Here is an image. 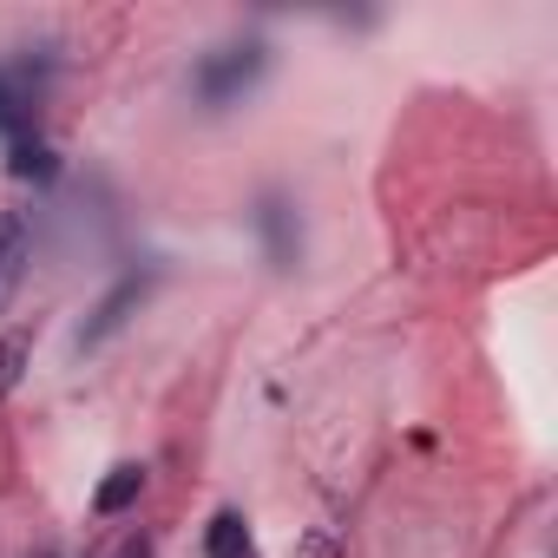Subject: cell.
<instances>
[{"mask_svg": "<svg viewBox=\"0 0 558 558\" xmlns=\"http://www.w3.org/2000/svg\"><path fill=\"white\" fill-rule=\"evenodd\" d=\"M263 66H269V47L263 40H230V47H217V53H204V66H197V99L217 112V106H230V99H243L256 80H263Z\"/></svg>", "mask_w": 558, "mask_h": 558, "instance_id": "1", "label": "cell"}, {"mask_svg": "<svg viewBox=\"0 0 558 558\" xmlns=\"http://www.w3.org/2000/svg\"><path fill=\"white\" fill-rule=\"evenodd\" d=\"M21 368H27V342L21 336H0V395H14Z\"/></svg>", "mask_w": 558, "mask_h": 558, "instance_id": "9", "label": "cell"}, {"mask_svg": "<svg viewBox=\"0 0 558 558\" xmlns=\"http://www.w3.org/2000/svg\"><path fill=\"white\" fill-rule=\"evenodd\" d=\"M27 250H34V230L21 210H0V310L14 303L21 276H27Z\"/></svg>", "mask_w": 558, "mask_h": 558, "instance_id": "3", "label": "cell"}, {"mask_svg": "<svg viewBox=\"0 0 558 558\" xmlns=\"http://www.w3.org/2000/svg\"><path fill=\"white\" fill-rule=\"evenodd\" d=\"M119 558H151V545H145V538H138V545H125V551H119Z\"/></svg>", "mask_w": 558, "mask_h": 558, "instance_id": "10", "label": "cell"}, {"mask_svg": "<svg viewBox=\"0 0 558 558\" xmlns=\"http://www.w3.org/2000/svg\"><path fill=\"white\" fill-rule=\"evenodd\" d=\"M145 290H151V276H125V283H112V296L93 310V323L80 329V349H99L106 336H119L125 323H132V310L145 303Z\"/></svg>", "mask_w": 558, "mask_h": 558, "instance_id": "2", "label": "cell"}, {"mask_svg": "<svg viewBox=\"0 0 558 558\" xmlns=\"http://www.w3.org/2000/svg\"><path fill=\"white\" fill-rule=\"evenodd\" d=\"M34 99H40L34 66H0V132H21L34 119Z\"/></svg>", "mask_w": 558, "mask_h": 558, "instance_id": "5", "label": "cell"}, {"mask_svg": "<svg viewBox=\"0 0 558 558\" xmlns=\"http://www.w3.org/2000/svg\"><path fill=\"white\" fill-rule=\"evenodd\" d=\"M204 558H256V538H250V519L243 512H217L210 525H204Z\"/></svg>", "mask_w": 558, "mask_h": 558, "instance_id": "6", "label": "cell"}, {"mask_svg": "<svg viewBox=\"0 0 558 558\" xmlns=\"http://www.w3.org/2000/svg\"><path fill=\"white\" fill-rule=\"evenodd\" d=\"M8 171H14V178H40V184H47L60 165H53V151H47V145H27V138H14V158H8Z\"/></svg>", "mask_w": 558, "mask_h": 558, "instance_id": "8", "label": "cell"}, {"mask_svg": "<svg viewBox=\"0 0 558 558\" xmlns=\"http://www.w3.org/2000/svg\"><path fill=\"white\" fill-rule=\"evenodd\" d=\"M256 223H263V243H269V263H276V269H290V263L303 256V230H296V210H290L283 197H263Z\"/></svg>", "mask_w": 558, "mask_h": 558, "instance_id": "4", "label": "cell"}, {"mask_svg": "<svg viewBox=\"0 0 558 558\" xmlns=\"http://www.w3.org/2000/svg\"><path fill=\"white\" fill-rule=\"evenodd\" d=\"M145 493V466H112V480L93 493V512H125Z\"/></svg>", "mask_w": 558, "mask_h": 558, "instance_id": "7", "label": "cell"}]
</instances>
